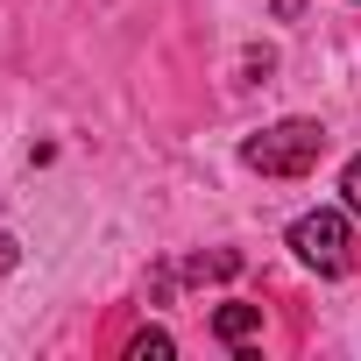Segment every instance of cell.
<instances>
[{
	"instance_id": "6da1fadb",
	"label": "cell",
	"mask_w": 361,
	"mask_h": 361,
	"mask_svg": "<svg viewBox=\"0 0 361 361\" xmlns=\"http://www.w3.org/2000/svg\"><path fill=\"white\" fill-rule=\"evenodd\" d=\"M319 156H326V128L305 121V114L269 121V128H255L241 142V163L262 170V177H305V170H319Z\"/></svg>"
},
{
	"instance_id": "7a4b0ae2",
	"label": "cell",
	"mask_w": 361,
	"mask_h": 361,
	"mask_svg": "<svg viewBox=\"0 0 361 361\" xmlns=\"http://www.w3.org/2000/svg\"><path fill=\"white\" fill-rule=\"evenodd\" d=\"M290 255H298L305 269H319V276H347V262H354V248H347V213L319 206V213L290 220Z\"/></svg>"
},
{
	"instance_id": "3957f363",
	"label": "cell",
	"mask_w": 361,
	"mask_h": 361,
	"mask_svg": "<svg viewBox=\"0 0 361 361\" xmlns=\"http://www.w3.org/2000/svg\"><path fill=\"white\" fill-rule=\"evenodd\" d=\"M255 333H262V305H220V312H213V340L248 347Z\"/></svg>"
},
{
	"instance_id": "277c9868",
	"label": "cell",
	"mask_w": 361,
	"mask_h": 361,
	"mask_svg": "<svg viewBox=\"0 0 361 361\" xmlns=\"http://www.w3.org/2000/svg\"><path fill=\"white\" fill-rule=\"evenodd\" d=\"M170 354H177V340H170L163 326H142V333L128 340V361H170Z\"/></svg>"
},
{
	"instance_id": "5b68a950",
	"label": "cell",
	"mask_w": 361,
	"mask_h": 361,
	"mask_svg": "<svg viewBox=\"0 0 361 361\" xmlns=\"http://www.w3.org/2000/svg\"><path fill=\"white\" fill-rule=\"evenodd\" d=\"M241 269V255H199V262H185V276H234Z\"/></svg>"
},
{
	"instance_id": "8992f818",
	"label": "cell",
	"mask_w": 361,
	"mask_h": 361,
	"mask_svg": "<svg viewBox=\"0 0 361 361\" xmlns=\"http://www.w3.org/2000/svg\"><path fill=\"white\" fill-rule=\"evenodd\" d=\"M340 199H347V213H361V156H347V170H340Z\"/></svg>"
},
{
	"instance_id": "52a82bcc",
	"label": "cell",
	"mask_w": 361,
	"mask_h": 361,
	"mask_svg": "<svg viewBox=\"0 0 361 361\" xmlns=\"http://www.w3.org/2000/svg\"><path fill=\"white\" fill-rule=\"evenodd\" d=\"M15 262H22V241H15V234H0V283L15 276Z\"/></svg>"
},
{
	"instance_id": "ba28073f",
	"label": "cell",
	"mask_w": 361,
	"mask_h": 361,
	"mask_svg": "<svg viewBox=\"0 0 361 361\" xmlns=\"http://www.w3.org/2000/svg\"><path fill=\"white\" fill-rule=\"evenodd\" d=\"M269 15H276V22H298V15H305V0H269Z\"/></svg>"
}]
</instances>
